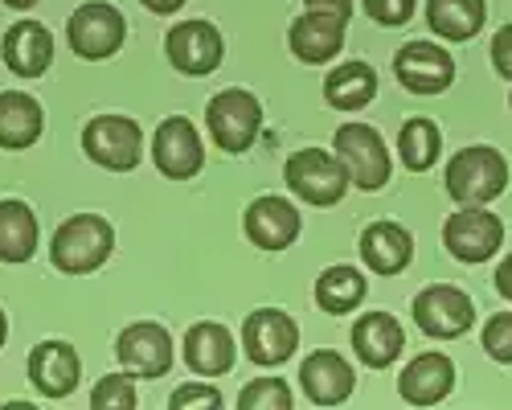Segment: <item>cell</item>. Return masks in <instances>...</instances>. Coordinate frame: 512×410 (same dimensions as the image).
<instances>
[{"mask_svg": "<svg viewBox=\"0 0 512 410\" xmlns=\"http://www.w3.org/2000/svg\"><path fill=\"white\" fill-rule=\"evenodd\" d=\"M488 21L484 0H426V25L447 41H472Z\"/></svg>", "mask_w": 512, "mask_h": 410, "instance_id": "27", "label": "cell"}, {"mask_svg": "<svg viewBox=\"0 0 512 410\" xmlns=\"http://www.w3.org/2000/svg\"><path fill=\"white\" fill-rule=\"evenodd\" d=\"M29 382L46 398H66L82 382V357L70 341H41L29 353Z\"/></svg>", "mask_w": 512, "mask_h": 410, "instance_id": "17", "label": "cell"}, {"mask_svg": "<svg viewBox=\"0 0 512 410\" xmlns=\"http://www.w3.org/2000/svg\"><path fill=\"white\" fill-rule=\"evenodd\" d=\"M0 58L17 78H41L54 66V33L41 21H13L0 37Z\"/></svg>", "mask_w": 512, "mask_h": 410, "instance_id": "16", "label": "cell"}, {"mask_svg": "<svg viewBox=\"0 0 512 410\" xmlns=\"http://www.w3.org/2000/svg\"><path fill=\"white\" fill-rule=\"evenodd\" d=\"M46 132V111L25 91H0V148L21 152L33 148Z\"/></svg>", "mask_w": 512, "mask_h": 410, "instance_id": "24", "label": "cell"}, {"mask_svg": "<svg viewBox=\"0 0 512 410\" xmlns=\"http://www.w3.org/2000/svg\"><path fill=\"white\" fill-rule=\"evenodd\" d=\"M5 337H9V316H5V308H0V349H5Z\"/></svg>", "mask_w": 512, "mask_h": 410, "instance_id": "40", "label": "cell"}, {"mask_svg": "<svg viewBox=\"0 0 512 410\" xmlns=\"http://www.w3.org/2000/svg\"><path fill=\"white\" fill-rule=\"evenodd\" d=\"M332 148H336V160L345 164L349 185L373 193L390 181V169H394L390 148L373 123H340L336 136H332Z\"/></svg>", "mask_w": 512, "mask_h": 410, "instance_id": "3", "label": "cell"}, {"mask_svg": "<svg viewBox=\"0 0 512 410\" xmlns=\"http://www.w3.org/2000/svg\"><path fill=\"white\" fill-rule=\"evenodd\" d=\"M205 128L213 136L222 152L238 156L246 152L254 140H259V128H263V103L259 95H250L242 87H230V91H218L205 107Z\"/></svg>", "mask_w": 512, "mask_h": 410, "instance_id": "4", "label": "cell"}, {"mask_svg": "<svg viewBox=\"0 0 512 410\" xmlns=\"http://www.w3.org/2000/svg\"><path fill=\"white\" fill-rule=\"evenodd\" d=\"M287 41H291V54L300 58V62L324 66V62H332L340 50H345V21H336V17H328V13H312V9H308L300 21L291 25Z\"/></svg>", "mask_w": 512, "mask_h": 410, "instance_id": "21", "label": "cell"}, {"mask_svg": "<svg viewBox=\"0 0 512 410\" xmlns=\"http://www.w3.org/2000/svg\"><path fill=\"white\" fill-rule=\"evenodd\" d=\"M295 394L283 378H254L250 386H242L238 406L242 410H291Z\"/></svg>", "mask_w": 512, "mask_h": 410, "instance_id": "30", "label": "cell"}, {"mask_svg": "<svg viewBox=\"0 0 512 410\" xmlns=\"http://www.w3.org/2000/svg\"><path fill=\"white\" fill-rule=\"evenodd\" d=\"M164 54L181 74L205 78V74H213L222 66L226 41H222V33L213 21H177L164 37Z\"/></svg>", "mask_w": 512, "mask_h": 410, "instance_id": "10", "label": "cell"}, {"mask_svg": "<svg viewBox=\"0 0 512 410\" xmlns=\"http://www.w3.org/2000/svg\"><path fill=\"white\" fill-rule=\"evenodd\" d=\"M140 5L148 13H156V17H173V13H181L189 5V0H140Z\"/></svg>", "mask_w": 512, "mask_h": 410, "instance_id": "37", "label": "cell"}, {"mask_svg": "<svg viewBox=\"0 0 512 410\" xmlns=\"http://www.w3.org/2000/svg\"><path fill=\"white\" fill-rule=\"evenodd\" d=\"M414 324L435 341H455L476 324V304L451 283H431L414 296Z\"/></svg>", "mask_w": 512, "mask_h": 410, "instance_id": "8", "label": "cell"}, {"mask_svg": "<svg viewBox=\"0 0 512 410\" xmlns=\"http://www.w3.org/2000/svg\"><path fill=\"white\" fill-rule=\"evenodd\" d=\"M492 66L512 82V25L496 29V37H492Z\"/></svg>", "mask_w": 512, "mask_h": 410, "instance_id": "35", "label": "cell"}, {"mask_svg": "<svg viewBox=\"0 0 512 410\" xmlns=\"http://www.w3.org/2000/svg\"><path fill=\"white\" fill-rule=\"evenodd\" d=\"M82 152L107 173H132L144 160V132L127 115H95L82 128Z\"/></svg>", "mask_w": 512, "mask_h": 410, "instance_id": "5", "label": "cell"}, {"mask_svg": "<svg viewBox=\"0 0 512 410\" xmlns=\"http://www.w3.org/2000/svg\"><path fill=\"white\" fill-rule=\"evenodd\" d=\"M283 181H287V189L295 197L308 201V205H336L340 197L349 193L345 164L336 160V152H324V148L291 152L287 164H283Z\"/></svg>", "mask_w": 512, "mask_h": 410, "instance_id": "6", "label": "cell"}, {"mask_svg": "<svg viewBox=\"0 0 512 410\" xmlns=\"http://www.w3.org/2000/svg\"><path fill=\"white\" fill-rule=\"evenodd\" d=\"M361 259L373 275H398L414 259V238L398 222H373L361 234Z\"/></svg>", "mask_w": 512, "mask_h": 410, "instance_id": "23", "label": "cell"}, {"mask_svg": "<svg viewBox=\"0 0 512 410\" xmlns=\"http://www.w3.org/2000/svg\"><path fill=\"white\" fill-rule=\"evenodd\" d=\"M500 242H504V222L492 210H484V205H463L443 226V246L451 251V259L472 267L488 263L500 251Z\"/></svg>", "mask_w": 512, "mask_h": 410, "instance_id": "9", "label": "cell"}, {"mask_svg": "<svg viewBox=\"0 0 512 410\" xmlns=\"http://www.w3.org/2000/svg\"><path fill=\"white\" fill-rule=\"evenodd\" d=\"M300 214L295 205L279 193H267V197H254L242 214V230L246 238L259 246V251H287V246L300 238Z\"/></svg>", "mask_w": 512, "mask_h": 410, "instance_id": "15", "label": "cell"}, {"mask_svg": "<svg viewBox=\"0 0 512 410\" xmlns=\"http://www.w3.org/2000/svg\"><path fill=\"white\" fill-rule=\"evenodd\" d=\"M234 361H238V341L226 324L201 320L185 333V365L197 378H222L234 369Z\"/></svg>", "mask_w": 512, "mask_h": 410, "instance_id": "18", "label": "cell"}, {"mask_svg": "<svg viewBox=\"0 0 512 410\" xmlns=\"http://www.w3.org/2000/svg\"><path fill=\"white\" fill-rule=\"evenodd\" d=\"M508 103H512V99H508Z\"/></svg>", "mask_w": 512, "mask_h": 410, "instance_id": "41", "label": "cell"}, {"mask_svg": "<svg viewBox=\"0 0 512 410\" xmlns=\"http://www.w3.org/2000/svg\"><path fill=\"white\" fill-rule=\"evenodd\" d=\"M365 292H369L365 275L357 267H349V263H336V267L320 271V279H316V304L328 316H345V312L361 308Z\"/></svg>", "mask_w": 512, "mask_h": 410, "instance_id": "28", "label": "cell"}, {"mask_svg": "<svg viewBox=\"0 0 512 410\" xmlns=\"http://www.w3.org/2000/svg\"><path fill=\"white\" fill-rule=\"evenodd\" d=\"M304 9H312V13H328V17H336V21H345V25H349V17H353V0H304Z\"/></svg>", "mask_w": 512, "mask_h": 410, "instance_id": "36", "label": "cell"}, {"mask_svg": "<svg viewBox=\"0 0 512 410\" xmlns=\"http://www.w3.org/2000/svg\"><path fill=\"white\" fill-rule=\"evenodd\" d=\"M496 292H500L504 300H512V255L496 267Z\"/></svg>", "mask_w": 512, "mask_h": 410, "instance_id": "38", "label": "cell"}, {"mask_svg": "<svg viewBox=\"0 0 512 410\" xmlns=\"http://www.w3.org/2000/svg\"><path fill=\"white\" fill-rule=\"evenodd\" d=\"M152 160L168 181H189L205 164V144L189 115H168L152 136Z\"/></svg>", "mask_w": 512, "mask_h": 410, "instance_id": "14", "label": "cell"}, {"mask_svg": "<svg viewBox=\"0 0 512 410\" xmlns=\"http://www.w3.org/2000/svg\"><path fill=\"white\" fill-rule=\"evenodd\" d=\"M394 74L410 95H443L455 82V58L435 41L418 37L394 54Z\"/></svg>", "mask_w": 512, "mask_h": 410, "instance_id": "13", "label": "cell"}, {"mask_svg": "<svg viewBox=\"0 0 512 410\" xmlns=\"http://www.w3.org/2000/svg\"><path fill=\"white\" fill-rule=\"evenodd\" d=\"M484 353L500 365H512V312H496L484 324Z\"/></svg>", "mask_w": 512, "mask_h": 410, "instance_id": "32", "label": "cell"}, {"mask_svg": "<svg viewBox=\"0 0 512 410\" xmlns=\"http://www.w3.org/2000/svg\"><path fill=\"white\" fill-rule=\"evenodd\" d=\"M377 95V70L369 62H345L324 78V99L336 111H361Z\"/></svg>", "mask_w": 512, "mask_h": 410, "instance_id": "26", "label": "cell"}, {"mask_svg": "<svg viewBox=\"0 0 512 410\" xmlns=\"http://www.w3.org/2000/svg\"><path fill=\"white\" fill-rule=\"evenodd\" d=\"M168 406H173V410H185V406L218 410V406H222V390H213V386H181V390H173Z\"/></svg>", "mask_w": 512, "mask_h": 410, "instance_id": "34", "label": "cell"}, {"mask_svg": "<svg viewBox=\"0 0 512 410\" xmlns=\"http://www.w3.org/2000/svg\"><path fill=\"white\" fill-rule=\"evenodd\" d=\"M115 357L132 378H164L173 369V337L156 320L127 324L115 337Z\"/></svg>", "mask_w": 512, "mask_h": 410, "instance_id": "11", "label": "cell"}, {"mask_svg": "<svg viewBox=\"0 0 512 410\" xmlns=\"http://www.w3.org/2000/svg\"><path fill=\"white\" fill-rule=\"evenodd\" d=\"M0 5H9V9L25 13V9H33V5H37V0H0Z\"/></svg>", "mask_w": 512, "mask_h": 410, "instance_id": "39", "label": "cell"}, {"mask_svg": "<svg viewBox=\"0 0 512 410\" xmlns=\"http://www.w3.org/2000/svg\"><path fill=\"white\" fill-rule=\"evenodd\" d=\"M504 185H508V160L488 144L463 148L447 164V193L459 205H488L504 193Z\"/></svg>", "mask_w": 512, "mask_h": 410, "instance_id": "2", "label": "cell"}, {"mask_svg": "<svg viewBox=\"0 0 512 410\" xmlns=\"http://www.w3.org/2000/svg\"><path fill=\"white\" fill-rule=\"evenodd\" d=\"M295 345H300V324H295L283 308H259L250 312L242 324V349L254 365L275 369L283 361H291Z\"/></svg>", "mask_w": 512, "mask_h": 410, "instance_id": "12", "label": "cell"}, {"mask_svg": "<svg viewBox=\"0 0 512 410\" xmlns=\"http://www.w3.org/2000/svg\"><path fill=\"white\" fill-rule=\"evenodd\" d=\"M365 13L377 21V25H386V29H398L414 17V5L418 0H361Z\"/></svg>", "mask_w": 512, "mask_h": 410, "instance_id": "33", "label": "cell"}, {"mask_svg": "<svg viewBox=\"0 0 512 410\" xmlns=\"http://www.w3.org/2000/svg\"><path fill=\"white\" fill-rule=\"evenodd\" d=\"M443 152V132L431 119H406L398 132V156L410 173H426Z\"/></svg>", "mask_w": 512, "mask_h": 410, "instance_id": "29", "label": "cell"}, {"mask_svg": "<svg viewBox=\"0 0 512 410\" xmlns=\"http://www.w3.org/2000/svg\"><path fill=\"white\" fill-rule=\"evenodd\" d=\"M115 251V230L103 214H74L54 230L50 263L62 275H91Z\"/></svg>", "mask_w": 512, "mask_h": 410, "instance_id": "1", "label": "cell"}, {"mask_svg": "<svg viewBox=\"0 0 512 410\" xmlns=\"http://www.w3.org/2000/svg\"><path fill=\"white\" fill-rule=\"evenodd\" d=\"M37 251V214L25 201L5 197L0 201V263H29Z\"/></svg>", "mask_w": 512, "mask_h": 410, "instance_id": "25", "label": "cell"}, {"mask_svg": "<svg viewBox=\"0 0 512 410\" xmlns=\"http://www.w3.org/2000/svg\"><path fill=\"white\" fill-rule=\"evenodd\" d=\"M353 349L369 369H386L402 357L406 349V333L390 312H365L353 324Z\"/></svg>", "mask_w": 512, "mask_h": 410, "instance_id": "22", "label": "cell"}, {"mask_svg": "<svg viewBox=\"0 0 512 410\" xmlns=\"http://www.w3.org/2000/svg\"><path fill=\"white\" fill-rule=\"evenodd\" d=\"M91 406L95 410H132L136 406V386H132V374H107L99 378V386L91 390Z\"/></svg>", "mask_w": 512, "mask_h": 410, "instance_id": "31", "label": "cell"}, {"mask_svg": "<svg viewBox=\"0 0 512 410\" xmlns=\"http://www.w3.org/2000/svg\"><path fill=\"white\" fill-rule=\"evenodd\" d=\"M455 390V361L447 353H418L398 378V394L410 406H435Z\"/></svg>", "mask_w": 512, "mask_h": 410, "instance_id": "20", "label": "cell"}, {"mask_svg": "<svg viewBox=\"0 0 512 410\" xmlns=\"http://www.w3.org/2000/svg\"><path fill=\"white\" fill-rule=\"evenodd\" d=\"M66 41L70 50L78 58L87 62H107L123 50L127 41V21L115 5H107V0H91V5H78L70 25H66Z\"/></svg>", "mask_w": 512, "mask_h": 410, "instance_id": "7", "label": "cell"}, {"mask_svg": "<svg viewBox=\"0 0 512 410\" xmlns=\"http://www.w3.org/2000/svg\"><path fill=\"white\" fill-rule=\"evenodd\" d=\"M300 386L316 406H340L353 394L357 374L336 349H316L300 361Z\"/></svg>", "mask_w": 512, "mask_h": 410, "instance_id": "19", "label": "cell"}]
</instances>
